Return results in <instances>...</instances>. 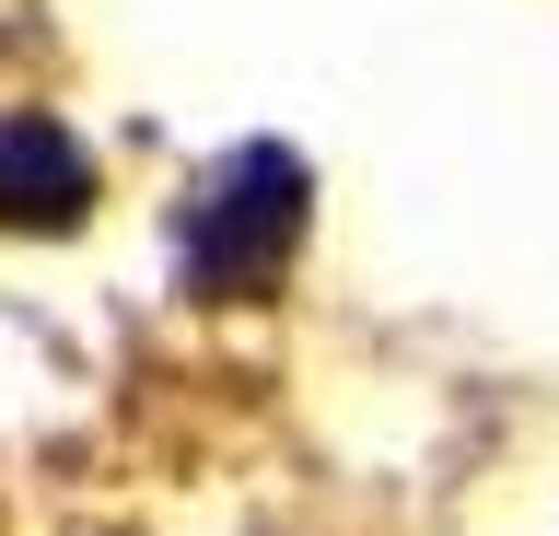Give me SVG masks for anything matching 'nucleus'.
Here are the masks:
<instances>
[{
    "label": "nucleus",
    "instance_id": "1",
    "mask_svg": "<svg viewBox=\"0 0 559 536\" xmlns=\"http://www.w3.org/2000/svg\"><path fill=\"white\" fill-rule=\"evenodd\" d=\"M292 246H304V164L257 141L199 187V211H187V281L199 291H269Z\"/></svg>",
    "mask_w": 559,
    "mask_h": 536
},
{
    "label": "nucleus",
    "instance_id": "2",
    "mask_svg": "<svg viewBox=\"0 0 559 536\" xmlns=\"http://www.w3.org/2000/svg\"><path fill=\"white\" fill-rule=\"evenodd\" d=\"M82 199H94V164L59 117H0V222L59 234V222H82Z\"/></svg>",
    "mask_w": 559,
    "mask_h": 536
}]
</instances>
